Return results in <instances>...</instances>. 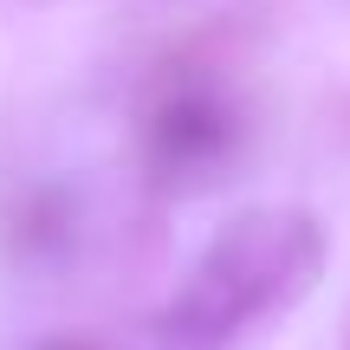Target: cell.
Listing matches in <instances>:
<instances>
[{"label":"cell","mask_w":350,"mask_h":350,"mask_svg":"<svg viewBox=\"0 0 350 350\" xmlns=\"http://www.w3.org/2000/svg\"><path fill=\"white\" fill-rule=\"evenodd\" d=\"M325 266V234L299 208H253L227 221L182 279V292L163 312V338L182 350H208L234 338L240 325L292 305Z\"/></svg>","instance_id":"obj_1"},{"label":"cell","mask_w":350,"mask_h":350,"mask_svg":"<svg viewBox=\"0 0 350 350\" xmlns=\"http://www.w3.org/2000/svg\"><path fill=\"white\" fill-rule=\"evenodd\" d=\"M221 143H227V111L214 98L182 91V98L163 104V117H156V163L163 169H195V163H208Z\"/></svg>","instance_id":"obj_2"}]
</instances>
